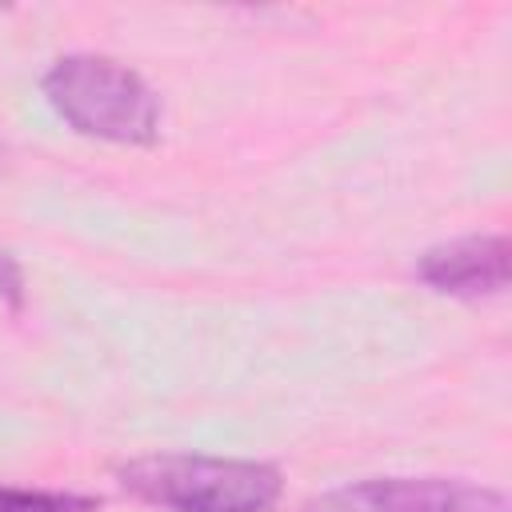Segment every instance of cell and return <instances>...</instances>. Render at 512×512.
I'll list each match as a JSON object with an SVG mask.
<instances>
[{"label":"cell","instance_id":"1","mask_svg":"<svg viewBox=\"0 0 512 512\" xmlns=\"http://www.w3.org/2000/svg\"><path fill=\"white\" fill-rule=\"evenodd\" d=\"M44 96L80 136L112 144H152L160 136V96L140 72L112 56H60L44 72Z\"/></svg>","mask_w":512,"mask_h":512},{"label":"cell","instance_id":"2","mask_svg":"<svg viewBox=\"0 0 512 512\" xmlns=\"http://www.w3.org/2000/svg\"><path fill=\"white\" fill-rule=\"evenodd\" d=\"M120 484L164 512H268L284 492L276 464L220 456H144L120 468Z\"/></svg>","mask_w":512,"mask_h":512},{"label":"cell","instance_id":"3","mask_svg":"<svg viewBox=\"0 0 512 512\" xmlns=\"http://www.w3.org/2000/svg\"><path fill=\"white\" fill-rule=\"evenodd\" d=\"M308 512H512L508 496L456 476H372L332 488Z\"/></svg>","mask_w":512,"mask_h":512},{"label":"cell","instance_id":"4","mask_svg":"<svg viewBox=\"0 0 512 512\" xmlns=\"http://www.w3.org/2000/svg\"><path fill=\"white\" fill-rule=\"evenodd\" d=\"M508 260H512L508 236L480 232V236H460V240L428 248L416 260V276L436 292L480 300V296H496L508 288Z\"/></svg>","mask_w":512,"mask_h":512},{"label":"cell","instance_id":"5","mask_svg":"<svg viewBox=\"0 0 512 512\" xmlns=\"http://www.w3.org/2000/svg\"><path fill=\"white\" fill-rule=\"evenodd\" d=\"M100 496L56 488H8L0 484V512H96Z\"/></svg>","mask_w":512,"mask_h":512},{"label":"cell","instance_id":"6","mask_svg":"<svg viewBox=\"0 0 512 512\" xmlns=\"http://www.w3.org/2000/svg\"><path fill=\"white\" fill-rule=\"evenodd\" d=\"M0 296H4L12 308L24 304V272H20V264H16L8 252H0Z\"/></svg>","mask_w":512,"mask_h":512}]
</instances>
